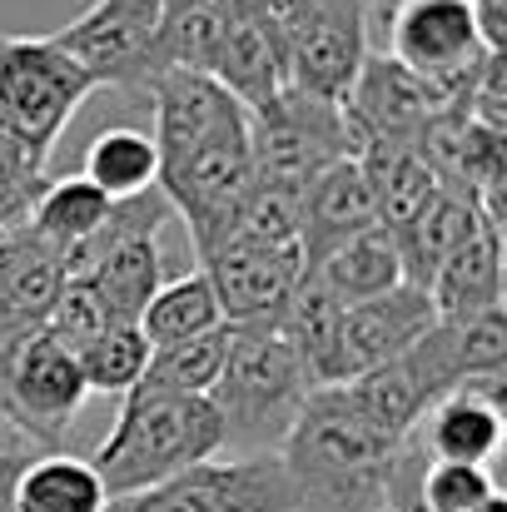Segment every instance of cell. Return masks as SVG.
Wrapping results in <instances>:
<instances>
[{"label": "cell", "mask_w": 507, "mask_h": 512, "mask_svg": "<svg viewBox=\"0 0 507 512\" xmlns=\"http://www.w3.org/2000/svg\"><path fill=\"white\" fill-rule=\"evenodd\" d=\"M110 512H294V483L279 453L204 458L169 483L115 498Z\"/></svg>", "instance_id": "obj_9"}, {"label": "cell", "mask_w": 507, "mask_h": 512, "mask_svg": "<svg viewBox=\"0 0 507 512\" xmlns=\"http://www.w3.org/2000/svg\"><path fill=\"white\" fill-rule=\"evenodd\" d=\"M199 274L209 279L224 324L279 329V314L304 279V254H299V244L229 239V244H219L214 254L199 259Z\"/></svg>", "instance_id": "obj_10"}, {"label": "cell", "mask_w": 507, "mask_h": 512, "mask_svg": "<svg viewBox=\"0 0 507 512\" xmlns=\"http://www.w3.org/2000/svg\"><path fill=\"white\" fill-rule=\"evenodd\" d=\"M219 324H224V314H219V299H214V289H209L204 274L165 279L155 289V299L145 304V314H140V334H145L150 348L199 339V334H209Z\"/></svg>", "instance_id": "obj_26"}, {"label": "cell", "mask_w": 507, "mask_h": 512, "mask_svg": "<svg viewBox=\"0 0 507 512\" xmlns=\"http://www.w3.org/2000/svg\"><path fill=\"white\" fill-rule=\"evenodd\" d=\"M373 199L358 160H334L329 170L314 174L309 194H304V219H299V254H304V274L314 264H324L334 249L348 239H358L363 229H373Z\"/></svg>", "instance_id": "obj_16"}, {"label": "cell", "mask_w": 507, "mask_h": 512, "mask_svg": "<svg viewBox=\"0 0 507 512\" xmlns=\"http://www.w3.org/2000/svg\"><path fill=\"white\" fill-rule=\"evenodd\" d=\"M473 20L488 50H507V0H473Z\"/></svg>", "instance_id": "obj_31"}, {"label": "cell", "mask_w": 507, "mask_h": 512, "mask_svg": "<svg viewBox=\"0 0 507 512\" xmlns=\"http://www.w3.org/2000/svg\"><path fill=\"white\" fill-rule=\"evenodd\" d=\"M358 170H363L368 199H373V219L388 234H403L428 209V199L443 189L438 174L428 170V160L418 155V145L368 140L363 155H358Z\"/></svg>", "instance_id": "obj_18"}, {"label": "cell", "mask_w": 507, "mask_h": 512, "mask_svg": "<svg viewBox=\"0 0 507 512\" xmlns=\"http://www.w3.org/2000/svg\"><path fill=\"white\" fill-rule=\"evenodd\" d=\"M378 512H393V508H378Z\"/></svg>", "instance_id": "obj_33"}, {"label": "cell", "mask_w": 507, "mask_h": 512, "mask_svg": "<svg viewBox=\"0 0 507 512\" xmlns=\"http://www.w3.org/2000/svg\"><path fill=\"white\" fill-rule=\"evenodd\" d=\"M95 85L50 35L0 30V150L45 174L65 125Z\"/></svg>", "instance_id": "obj_4"}, {"label": "cell", "mask_w": 507, "mask_h": 512, "mask_svg": "<svg viewBox=\"0 0 507 512\" xmlns=\"http://www.w3.org/2000/svg\"><path fill=\"white\" fill-rule=\"evenodd\" d=\"M155 35H160V0H95L50 40L85 70L95 90L150 95V80L160 75Z\"/></svg>", "instance_id": "obj_7"}, {"label": "cell", "mask_w": 507, "mask_h": 512, "mask_svg": "<svg viewBox=\"0 0 507 512\" xmlns=\"http://www.w3.org/2000/svg\"><path fill=\"white\" fill-rule=\"evenodd\" d=\"M249 115L269 110L289 90V50L284 30L269 0H234L229 5V30L219 40L214 70H209Z\"/></svg>", "instance_id": "obj_11"}, {"label": "cell", "mask_w": 507, "mask_h": 512, "mask_svg": "<svg viewBox=\"0 0 507 512\" xmlns=\"http://www.w3.org/2000/svg\"><path fill=\"white\" fill-rule=\"evenodd\" d=\"M40 189H45V174L20 165L15 155L0 150V234L15 229V224H25V214H30V204H35Z\"/></svg>", "instance_id": "obj_30"}, {"label": "cell", "mask_w": 507, "mask_h": 512, "mask_svg": "<svg viewBox=\"0 0 507 512\" xmlns=\"http://www.w3.org/2000/svg\"><path fill=\"white\" fill-rule=\"evenodd\" d=\"M503 378H478L438 398L423 423L413 428V443L428 463H473L488 468L503 448Z\"/></svg>", "instance_id": "obj_13"}, {"label": "cell", "mask_w": 507, "mask_h": 512, "mask_svg": "<svg viewBox=\"0 0 507 512\" xmlns=\"http://www.w3.org/2000/svg\"><path fill=\"white\" fill-rule=\"evenodd\" d=\"M438 319H473L503 309V224L483 214V224L468 234V244L453 249V259L428 284Z\"/></svg>", "instance_id": "obj_17"}, {"label": "cell", "mask_w": 507, "mask_h": 512, "mask_svg": "<svg viewBox=\"0 0 507 512\" xmlns=\"http://www.w3.org/2000/svg\"><path fill=\"white\" fill-rule=\"evenodd\" d=\"M448 100H438L418 75H408L393 55H363L348 95H343V110L348 120L358 125L363 145L368 140H393V145H418V135L428 130V120L443 110ZM458 105V100H453Z\"/></svg>", "instance_id": "obj_12"}, {"label": "cell", "mask_w": 507, "mask_h": 512, "mask_svg": "<svg viewBox=\"0 0 507 512\" xmlns=\"http://www.w3.org/2000/svg\"><path fill=\"white\" fill-rule=\"evenodd\" d=\"M65 284V259L40 244L25 224L0 234V343L45 329Z\"/></svg>", "instance_id": "obj_15"}, {"label": "cell", "mask_w": 507, "mask_h": 512, "mask_svg": "<svg viewBox=\"0 0 507 512\" xmlns=\"http://www.w3.org/2000/svg\"><path fill=\"white\" fill-rule=\"evenodd\" d=\"M304 279H314L319 289H329L338 304H363L383 289H393L403 279V259H398V244L388 229H363L358 239H348L343 249H334L324 264H314Z\"/></svg>", "instance_id": "obj_23"}, {"label": "cell", "mask_w": 507, "mask_h": 512, "mask_svg": "<svg viewBox=\"0 0 507 512\" xmlns=\"http://www.w3.org/2000/svg\"><path fill=\"white\" fill-rule=\"evenodd\" d=\"M438 100H463L483 60L493 55L478 35L473 0H398L388 15V50Z\"/></svg>", "instance_id": "obj_6"}, {"label": "cell", "mask_w": 507, "mask_h": 512, "mask_svg": "<svg viewBox=\"0 0 507 512\" xmlns=\"http://www.w3.org/2000/svg\"><path fill=\"white\" fill-rule=\"evenodd\" d=\"M110 324H115V319L105 314L100 294H95L85 279H65V284H60V299H55V309H50V319H45V329L65 343L70 353L85 348V343L95 339L100 329H110Z\"/></svg>", "instance_id": "obj_29"}, {"label": "cell", "mask_w": 507, "mask_h": 512, "mask_svg": "<svg viewBox=\"0 0 507 512\" xmlns=\"http://www.w3.org/2000/svg\"><path fill=\"white\" fill-rule=\"evenodd\" d=\"M110 209H115V199H105L85 174H65V179H50V184L35 194V204H30V214H25V229H30L40 244H50L60 259H70V254L110 219Z\"/></svg>", "instance_id": "obj_22"}, {"label": "cell", "mask_w": 507, "mask_h": 512, "mask_svg": "<svg viewBox=\"0 0 507 512\" xmlns=\"http://www.w3.org/2000/svg\"><path fill=\"white\" fill-rule=\"evenodd\" d=\"M85 179L105 199H135V194L160 189V155H155L150 130H140V125L100 130L85 150Z\"/></svg>", "instance_id": "obj_25"}, {"label": "cell", "mask_w": 507, "mask_h": 512, "mask_svg": "<svg viewBox=\"0 0 507 512\" xmlns=\"http://www.w3.org/2000/svg\"><path fill=\"white\" fill-rule=\"evenodd\" d=\"M224 348H229V329H209L199 339L169 343V348H150V368L140 383L150 388H169V393H194V398H209L214 383H219V368H224Z\"/></svg>", "instance_id": "obj_28"}, {"label": "cell", "mask_w": 507, "mask_h": 512, "mask_svg": "<svg viewBox=\"0 0 507 512\" xmlns=\"http://www.w3.org/2000/svg\"><path fill=\"white\" fill-rule=\"evenodd\" d=\"M279 339L294 348L309 388H338L348 383L343 373V304L314 279H299L279 314Z\"/></svg>", "instance_id": "obj_19"}, {"label": "cell", "mask_w": 507, "mask_h": 512, "mask_svg": "<svg viewBox=\"0 0 507 512\" xmlns=\"http://www.w3.org/2000/svg\"><path fill=\"white\" fill-rule=\"evenodd\" d=\"M219 448H224V428H219V413L209 398L135 383L120 403L115 428L95 448L90 468L100 473V483L115 503V498L145 493L155 483H169L174 473H184L204 458H219Z\"/></svg>", "instance_id": "obj_2"}, {"label": "cell", "mask_w": 507, "mask_h": 512, "mask_svg": "<svg viewBox=\"0 0 507 512\" xmlns=\"http://www.w3.org/2000/svg\"><path fill=\"white\" fill-rule=\"evenodd\" d=\"M80 363L50 329H30L20 339L0 343V418L5 428L25 433L45 453L65 448L75 413L85 408Z\"/></svg>", "instance_id": "obj_5"}, {"label": "cell", "mask_w": 507, "mask_h": 512, "mask_svg": "<svg viewBox=\"0 0 507 512\" xmlns=\"http://www.w3.org/2000/svg\"><path fill=\"white\" fill-rule=\"evenodd\" d=\"M229 5L234 0H160V35H155L160 70L209 75L219 40L229 30Z\"/></svg>", "instance_id": "obj_24"}, {"label": "cell", "mask_w": 507, "mask_h": 512, "mask_svg": "<svg viewBox=\"0 0 507 512\" xmlns=\"http://www.w3.org/2000/svg\"><path fill=\"white\" fill-rule=\"evenodd\" d=\"M289 50V85L319 100L348 95L368 55V5L373 0H269Z\"/></svg>", "instance_id": "obj_8"}, {"label": "cell", "mask_w": 507, "mask_h": 512, "mask_svg": "<svg viewBox=\"0 0 507 512\" xmlns=\"http://www.w3.org/2000/svg\"><path fill=\"white\" fill-rule=\"evenodd\" d=\"M15 512H110V493L90 458L65 448L30 453L15 473Z\"/></svg>", "instance_id": "obj_21"}, {"label": "cell", "mask_w": 507, "mask_h": 512, "mask_svg": "<svg viewBox=\"0 0 507 512\" xmlns=\"http://www.w3.org/2000/svg\"><path fill=\"white\" fill-rule=\"evenodd\" d=\"M25 458V448H0V512H15V473Z\"/></svg>", "instance_id": "obj_32"}, {"label": "cell", "mask_w": 507, "mask_h": 512, "mask_svg": "<svg viewBox=\"0 0 507 512\" xmlns=\"http://www.w3.org/2000/svg\"><path fill=\"white\" fill-rule=\"evenodd\" d=\"M75 363H80L85 393H120L125 398L150 368V343L140 334V324H110L85 348H75Z\"/></svg>", "instance_id": "obj_27"}, {"label": "cell", "mask_w": 507, "mask_h": 512, "mask_svg": "<svg viewBox=\"0 0 507 512\" xmlns=\"http://www.w3.org/2000/svg\"><path fill=\"white\" fill-rule=\"evenodd\" d=\"M478 224H483L478 199H468V194H458V189H438V194L428 199V209H423L403 234H393L398 259H403V279L418 284V289H428L433 274L453 259L458 244H468V234H473Z\"/></svg>", "instance_id": "obj_20"}, {"label": "cell", "mask_w": 507, "mask_h": 512, "mask_svg": "<svg viewBox=\"0 0 507 512\" xmlns=\"http://www.w3.org/2000/svg\"><path fill=\"white\" fill-rule=\"evenodd\" d=\"M224 329H229V348H224L219 383L209 393L224 428V448L234 458L279 453L314 388L294 348L279 339V329H244V324H224Z\"/></svg>", "instance_id": "obj_3"}, {"label": "cell", "mask_w": 507, "mask_h": 512, "mask_svg": "<svg viewBox=\"0 0 507 512\" xmlns=\"http://www.w3.org/2000/svg\"><path fill=\"white\" fill-rule=\"evenodd\" d=\"M393 433H383L353 393L314 388L279 443V463L294 483V512H378L388 508L398 453Z\"/></svg>", "instance_id": "obj_1"}, {"label": "cell", "mask_w": 507, "mask_h": 512, "mask_svg": "<svg viewBox=\"0 0 507 512\" xmlns=\"http://www.w3.org/2000/svg\"><path fill=\"white\" fill-rule=\"evenodd\" d=\"M433 324H438L433 294L408 279H398L393 289H383L363 304H348L343 309V373L358 378L378 363L403 358Z\"/></svg>", "instance_id": "obj_14"}]
</instances>
